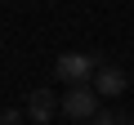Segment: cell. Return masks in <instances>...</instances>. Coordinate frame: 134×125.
<instances>
[{
  "label": "cell",
  "instance_id": "obj_1",
  "mask_svg": "<svg viewBox=\"0 0 134 125\" xmlns=\"http://www.w3.org/2000/svg\"><path fill=\"white\" fill-rule=\"evenodd\" d=\"M98 67H103L98 54H63V58L54 62V76H58L67 89H76V85H94Z\"/></svg>",
  "mask_w": 134,
  "mask_h": 125
},
{
  "label": "cell",
  "instance_id": "obj_2",
  "mask_svg": "<svg viewBox=\"0 0 134 125\" xmlns=\"http://www.w3.org/2000/svg\"><path fill=\"white\" fill-rule=\"evenodd\" d=\"M58 112H63L67 121H94V116H98V94H94V85L63 89V98H58Z\"/></svg>",
  "mask_w": 134,
  "mask_h": 125
},
{
  "label": "cell",
  "instance_id": "obj_3",
  "mask_svg": "<svg viewBox=\"0 0 134 125\" xmlns=\"http://www.w3.org/2000/svg\"><path fill=\"white\" fill-rule=\"evenodd\" d=\"M125 89H130V76H125L121 67H112V62H103L98 76H94V94H98V98H116V94H125Z\"/></svg>",
  "mask_w": 134,
  "mask_h": 125
},
{
  "label": "cell",
  "instance_id": "obj_4",
  "mask_svg": "<svg viewBox=\"0 0 134 125\" xmlns=\"http://www.w3.org/2000/svg\"><path fill=\"white\" fill-rule=\"evenodd\" d=\"M54 112H58V98H54V89H31L27 94V116H31V125H49L54 121Z\"/></svg>",
  "mask_w": 134,
  "mask_h": 125
},
{
  "label": "cell",
  "instance_id": "obj_5",
  "mask_svg": "<svg viewBox=\"0 0 134 125\" xmlns=\"http://www.w3.org/2000/svg\"><path fill=\"white\" fill-rule=\"evenodd\" d=\"M90 125H130V116H121V112H98Z\"/></svg>",
  "mask_w": 134,
  "mask_h": 125
},
{
  "label": "cell",
  "instance_id": "obj_6",
  "mask_svg": "<svg viewBox=\"0 0 134 125\" xmlns=\"http://www.w3.org/2000/svg\"><path fill=\"white\" fill-rule=\"evenodd\" d=\"M0 125H23V112H5V116H0Z\"/></svg>",
  "mask_w": 134,
  "mask_h": 125
},
{
  "label": "cell",
  "instance_id": "obj_7",
  "mask_svg": "<svg viewBox=\"0 0 134 125\" xmlns=\"http://www.w3.org/2000/svg\"><path fill=\"white\" fill-rule=\"evenodd\" d=\"M130 125H134V121H130Z\"/></svg>",
  "mask_w": 134,
  "mask_h": 125
}]
</instances>
